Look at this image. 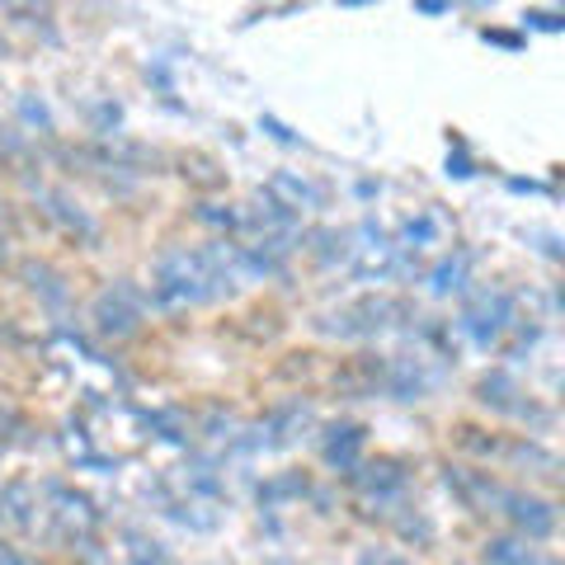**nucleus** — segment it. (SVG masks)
<instances>
[{"label": "nucleus", "mask_w": 565, "mask_h": 565, "mask_svg": "<svg viewBox=\"0 0 565 565\" xmlns=\"http://www.w3.org/2000/svg\"><path fill=\"white\" fill-rule=\"evenodd\" d=\"M156 282H161L166 302H207V297L222 292V278L212 274V264L189 250H170L156 264Z\"/></svg>", "instance_id": "1"}, {"label": "nucleus", "mask_w": 565, "mask_h": 565, "mask_svg": "<svg viewBox=\"0 0 565 565\" xmlns=\"http://www.w3.org/2000/svg\"><path fill=\"white\" fill-rule=\"evenodd\" d=\"M95 316H99V330H104V334H128V330L137 326L132 292H128V288L104 292V297H99V307H95Z\"/></svg>", "instance_id": "2"}, {"label": "nucleus", "mask_w": 565, "mask_h": 565, "mask_svg": "<svg viewBox=\"0 0 565 565\" xmlns=\"http://www.w3.org/2000/svg\"><path fill=\"white\" fill-rule=\"evenodd\" d=\"M509 321V297H481V307H471V316H467V326H471V334L481 344H490L494 334H500V326Z\"/></svg>", "instance_id": "3"}, {"label": "nucleus", "mask_w": 565, "mask_h": 565, "mask_svg": "<svg viewBox=\"0 0 565 565\" xmlns=\"http://www.w3.org/2000/svg\"><path fill=\"white\" fill-rule=\"evenodd\" d=\"M392 269H396V245L386 241L382 232L377 236L367 232L363 245H359V274L363 278H382V274H392Z\"/></svg>", "instance_id": "4"}, {"label": "nucleus", "mask_w": 565, "mask_h": 565, "mask_svg": "<svg viewBox=\"0 0 565 565\" xmlns=\"http://www.w3.org/2000/svg\"><path fill=\"white\" fill-rule=\"evenodd\" d=\"M504 504H509V514H514L527 533H546V527H552V509H546L542 500H523V494H504Z\"/></svg>", "instance_id": "5"}, {"label": "nucleus", "mask_w": 565, "mask_h": 565, "mask_svg": "<svg viewBox=\"0 0 565 565\" xmlns=\"http://www.w3.org/2000/svg\"><path fill=\"white\" fill-rule=\"evenodd\" d=\"M467 269H471V255L457 250V255H448V259L429 274V288H434V292H457V288L467 282Z\"/></svg>", "instance_id": "6"}, {"label": "nucleus", "mask_w": 565, "mask_h": 565, "mask_svg": "<svg viewBox=\"0 0 565 565\" xmlns=\"http://www.w3.org/2000/svg\"><path fill=\"white\" fill-rule=\"evenodd\" d=\"M438 241H444V222H438L434 212H419L415 222H405V245H411V250H434Z\"/></svg>", "instance_id": "7"}, {"label": "nucleus", "mask_w": 565, "mask_h": 565, "mask_svg": "<svg viewBox=\"0 0 565 565\" xmlns=\"http://www.w3.org/2000/svg\"><path fill=\"white\" fill-rule=\"evenodd\" d=\"M274 193H278V199H288V203H282V207H311L316 203V189L307 184V180H297V174H288V170H278L274 174Z\"/></svg>", "instance_id": "8"}, {"label": "nucleus", "mask_w": 565, "mask_h": 565, "mask_svg": "<svg viewBox=\"0 0 565 565\" xmlns=\"http://www.w3.org/2000/svg\"><path fill=\"white\" fill-rule=\"evenodd\" d=\"M490 561H494V565H519V561H533V552H527V546H519V542H494V546H490Z\"/></svg>", "instance_id": "9"}]
</instances>
